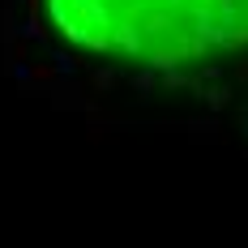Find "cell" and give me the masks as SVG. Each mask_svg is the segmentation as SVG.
Here are the masks:
<instances>
[{
	"label": "cell",
	"instance_id": "1",
	"mask_svg": "<svg viewBox=\"0 0 248 248\" xmlns=\"http://www.w3.org/2000/svg\"><path fill=\"white\" fill-rule=\"evenodd\" d=\"M47 17L73 47L141 64L248 43V0H47Z\"/></svg>",
	"mask_w": 248,
	"mask_h": 248
}]
</instances>
